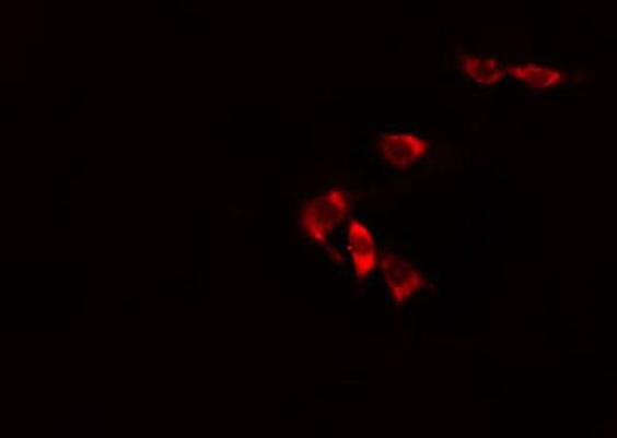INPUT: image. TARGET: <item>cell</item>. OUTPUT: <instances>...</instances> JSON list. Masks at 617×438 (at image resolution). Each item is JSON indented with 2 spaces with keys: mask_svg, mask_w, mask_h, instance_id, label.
<instances>
[{
  "mask_svg": "<svg viewBox=\"0 0 617 438\" xmlns=\"http://www.w3.org/2000/svg\"><path fill=\"white\" fill-rule=\"evenodd\" d=\"M507 72L532 90H550L564 81V72L555 66L540 62H516L507 66Z\"/></svg>",
  "mask_w": 617,
  "mask_h": 438,
  "instance_id": "cell-5",
  "label": "cell"
},
{
  "mask_svg": "<svg viewBox=\"0 0 617 438\" xmlns=\"http://www.w3.org/2000/svg\"><path fill=\"white\" fill-rule=\"evenodd\" d=\"M462 68L480 86H494L507 74V66L491 56H463Z\"/></svg>",
  "mask_w": 617,
  "mask_h": 438,
  "instance_id": "cell-6",
  "label": "cell"
},
{
  "mask_svg": "<svg viewBox=\"0 0 617 438\" xmlns=\"http://www.w3.org/2000/svg\"><path fill=\"white\" fill-rule=\"evenodd\" d=\"M380 268L384 285L396 305H404L426 285L422 271L398 253L384 252Z\"/></svg>",
  "mask_w": 617,
  "mask_h": 438,
  "instance_id": "cell-2",
  "label": "cell"
},
{
  "mask_svg": "<svg viewBox=\"0 0 617 438\" xmlns=\"http://www.w3.org/2000/svg\"><path fill=\"white\" fill-rule=\"evenodd\" d=\"M350 199L341 187H333L302 204L299 226L308 240L326 244L349 214Z\"/></svg>",
  "mask_w": 617,
  "mask_h": 438,
  "instance_id": "cell-1",
  "label": "cell"
},
{
  "mask_svg": "<svg viewBox=\"0 0 617 438\" xmlns=\"http://www.w3.org/2000/svg\"><path fill=\"white\" fill-rule=\"evenodd\" d=\"M347 250L357 280H369L377 265V241L364 222L352 220L347 226Z\"/></svg>",
  "mask_w": 617,
  "mask_h": 438,
  "instance_id": "cell-4",
  "label": "cell"
},
{
  "mask_svg": "<svg viewBox=\"0 0 617 438\" xmlns=\"http://www.w3.org/2000/svg\"><path fill=\"white\" fill-rule=\"evenodd\" d=\"M429 150L431 143L417 132L388 131L381 134V156L395 170H408L419 163Z\"/></svg>",
  "mask_w": 617,
  "mask_h": 438,
  "instance_id": "cell-3",
  "label": "cell"
}]
</instances>
